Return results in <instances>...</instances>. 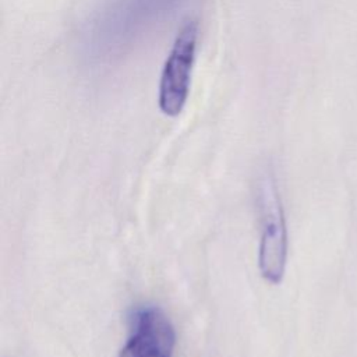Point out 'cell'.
<instances>
[{"mask_svg":"<svg viewBox=\"0 0 357 357\" xmlns=\"http://www.w3.org/2000/svg\"><path fill=\"white\" fill-rule=\"evenodd\" d=\"M130 337L119 357H172L176 347V331L169 317L155 305L139 308Z\"/></svg>","mask_w":357,"mask_h":357,"instance_id":"277c9868","label":"cell"},{"mask_svg":"<svg viewBox=\"0 0 357 357\" xmlns=\"http://www.w3.org/2000/svg\"><path fill=\"white\" fill-rule=\"evenodd\" d=\"M198 25L187 21L177 33L172 50L165 61L159 82V109L163 114L176 117L185 106L191 73L195 60Z\"/></svg>","mask_w":357,"mask_h":357,"instance_id":"3957f363","label":"cell"},{"mask_svg":"<svg viewBox=\"0 0 357 357\" xmlns=\"http://www.w3.org/2000/svg\"><path fill=\"white\" fill-rule=\"evenodd\" d=\"M184 0H113L84 26L81 52L92 66L107 64Z\"/></svg>","mask_w":357,"mask_h":357,"instance_id":"6da1fadb","label":"cell"},{"mask_svg":"<svg viewBox=\"0 0 357 357\" xmlns=\"http://www.w3.org/2000/svg\"><path fill=\"white\" fill-rule=\"evenodd\" d=\"M258 204L261 211V240L258 268L271 284L283 280L287 262V227L276 180L265 173L258 181Z\"/></svg>","mask_w":357,"mask_h":357,"instance_id":"7a4b0ae2","label":"cell"}]
</instances>
